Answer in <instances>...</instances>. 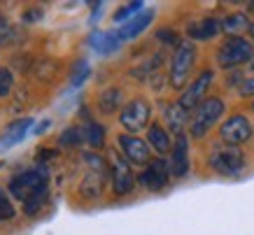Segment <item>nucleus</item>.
Listing matches in <instances>:
<instances>
[{"instance_id": "nucleus-1", "label": "nucleus", "mask_w": 254, "mask_h": 235, "mask_svg": "<svg viewBox=\"0 0 254 235\" xmlns=\"http://www.w3.org/2000/svg\"><path fill=\"white\" fill-rule=\"evenodd\" d=\"M49 186V173H47L45 168H31V170H23L21 175H16L12 177V182H9V193L16 198V200H31L35 198L38 193H45Z\"/></svg>"}, {"instance_id": "nucleus-2", "label": "nucleus", "mask_w": 254, "mask_h": 235, "mask_svg": "<svg viewBox=\"0 0 254 235\" xmlns=\"http://www.w3.org/2000/svg\"><path fill=\"white\" fill-rule=\"evenodd\" d=\"M208 163L219 175H238L245 168V154L240 152V147L219 142L212 147V152L208 156Z\"/></svg>"}, {"instance_id": "nucleus-3", "label": "nucleus", "mask_w": 254, "mask_h": 235, "mask_svg": "<svg viewBox=\"0 0 254 235\" xmlns=\"http://www.w3.org/2000/svg\"><path fill=\"white\" fill-rule=\"evenodd\" d=\"M222 114H224L222 98L203 100V103L196 107V112H193V117H191V123H189V133H191V137H196V140L205 137L208 135V130L222 119Z\"/></svg>"}, {"instance_id": "nucleus-4", "label": "nucleus", "mask_w": 254, "mask_h": 235, "mask_svg": "<svg viewBox=\"0 0 254 235\" xmlns=\"http://www.w3.org/2000/svg\"><path fill=\"white\" fill-rule=\"evenodd\" d=\"M254 56V47L243 38H226L217 49V65L224 70H233L247 63Z\"/></svg>"}, {"instance_id": "nucleus-5", "label": "nucleus", "mask_w": 254, "mask_h": 235, "mask_svg": "<svg viewBox=\"0 0 254 235\" xmlns=\"http://www.w3.org/2000/svg\"><path fill=\"white\" fill-rule=\"evenodd\" d=\"M193 63H196V47L191 42H180L170 61V86L173 89H185Z\"/></svg>"}, {"instance_id": "nucleus-6", "label": "nucleus", "mask_w": 254, "mask_h": 235, "mask_svg": "<svg viewBox=\"0 0 254 235\" xmlns=\"http://www.w3.org/2000/svg\"><path fill=\"white\" fill-rule=\"evenodd\" d=\"M149 117H152L149 103L142 98H135V100H131V103H126V107L122 110L119 121H122V126L128 130L131 135H135V133H140L142 128L149 126Z\"/></svg>"}, {"instance_id": "nucleus-7", "label": "nucleus", "mask_w": 254, "mask_h": 235, "mask_svg": "<svg viewBox=\"0 0 254 235\" xmlns=\"http://www.w3.org/2000/svg\"><path fill=\"white\" fill-rule=\"evenodd\" d=\"M110 177H112V191H115V196H126V193H131L133 186H135V177H133L131 163L124 159V156H119V154H112Z\"/></svg>"}, {"instance_id": "nucleus-8", "label": "nucleus", "mask_w": 254, "mask_h": 235, "mask_svg": "<svg viewBox=\"0 0 254 235\" xmlns=\"http://www.w3.org/2000/svg\"><path fill=\"white\" fill-rule=\"evenodd\" d=\"M219 137H222V142L238 147L252 137V123L245 114H233L219 126Z\"/></svg>"}, {"instance_id": "nucleus-9", "label": "nucleus", "mask_w": 254, "mask_h": 235, "mask_svg": "<svg viewBox=\"0 0 254 235\" xmlns=\"http://www.w3.org/2000/svg\"><path fill=\"white\" fill-rule=\"evenodd\" d=\"M210 84H212V70H203V72L189 84V89H185L182 98L177 100V103L182 105V110H187V112H189V110H196V107L203 103V96L208 93Z\"/></svg>"}, {"instance_id": "nucleus-10", "label": "nucleus", "mask_w": 254, "mask_h": 235, "mask_svg": "<svg viewBox=\"0 0 254 235\" xmlns=\"http://www.w3.org/2000/svg\"><path fill=\"white\" fill-rule=\"evenodd\" d=\"M117 140H119V147H122V152L128 163L149 166V144L145 140H140L138 135H131V133H124Z\"/></svg>"}, {"instance_id": "nucleus-11", "label": "nucleus", "mask_w": 254, "mask_h": 235, "mask_svg": "<svg viewBox=\"0 0 254 235\" xmlns=\"http://www.w3.org/2000/svg\"><path fill=\"white\" fill-rule=\"evenodd\" d=\"M170 179V166L163 159L149 161V166H145L142 175H140V182L142 186L149 191H161Z\"/></svg>"}, {"instance_id": "nucleus-12", "label": "nucleus", "mask_w": 254, "mask_h": 235, "mask_svg": "<svg viewBox=\"0 0 254 235\" xmlns=\"http://www.w3.org/2000/svg\"><path fill=\"white\" fill-rule=\"evenodd\" d=\"M170 173L173 177H185L189 173V137H175L173 152H170Z\"/></svg>"}, {"instance_id": "nucleus-13", "label": "nucleus", "mask_w": 254, "mask_h": 235, "mask_svg": "<svg viewBox=\"0 0 254 235\" xmlns=\"http://www.w3.org/2000/svg\"><path fill=\"white\" fill-rule=\"evenodd\" d=\"M187 33H189V38L205 42V40H212L222 33V21H217L212 16H205V19H198V21L189 23Z\"/></svg>"}, {"instance_id": "nucleus-14", "label": "nucleus", "mask_w": 254, "mask_h": 235, "mask_svg": "<svg viewBox=\"0 0 254 235\" xmlns=\"http://www.w3.org/2000/svg\"><path fill=\"white\" fill-rule=\"evenodd\" d=\"M152 21H154V9H142L140 14L133 16L131 21L124 23L117 33H119V38H122V40H133V38H138L140 33L145 31Z\"/></svg>"}, {"instance_id": "nucleus-15", "label": "nucleus", "mask_w": 254, "mask_h": 235, "mask_svg": "<svg viewBox=\"0 0 254 235\" xmlns=\"http://www.w3.org/2000/svg\"><path fill=\"white\" fill-rule=\"evenodd\" d=\"M31 126H33V119H28V117L12 121L7 128H5L2 137H0V149H9V147L19 144L23 137H26V133H28V128H31Z\"/></svg>"}, {"instance_id": "nucleus-16", "label": "nucleus", "mask_w": 254, "mask_h": 235, "mask_svg": "<svg viewBox=\"0 0 254 235\" xmlns=\"http://www.w3.org/2000/svg\"><path fill=\"white\" fill-rule=\"evenodd\" d=\"M124 40L119 38V33H105V31H93L89 35V45L98 54H112L122 47Z\"/></svg>"}, {"instance_id": "nucleus-17", "label": "nucleus", "mask_w": 254, "mask_h": 235, "mask_svg": "<svg viewBox=\"0 0 254 235\" xmlns=\"http://www.w3.org/2000/svg\"><path fill=\"white\" fill-rule=\"evenodd\" d=\"M147 144H149L156 154H168L170 149H173L170 135L159 126V123H152V126L147 128Z\"/></svg>"}, {"instance_id": "nucleus-18", "label": "nucleus", "mask_w": 254, "mask_h": 235, "mask_svg": "<svg viewBox=\"0 0 254 235\" xmlns=\"http://www.w3.org/2000/svg\"><path fill=\"white\" fill-rule=\"evenodd\" d=\"M250 19H247V14H243V12H236V14H229L226 19L222 21V31L229 33V38H240V33L250 31Z\"/></svg>"}, {"instance_id": "nucleus-19", "label": "nucleus", "mask_w": 254, "mask_h": 235, "mask_svg": "<svg viewBox=\"0 0 254 235\" xmlns=\"http://www.w3.org/2000/svg\"><path fill=\"white\" fill-rule=\"evenodd\" d=\"M166 121H168L170 130L180 137L182 135V128H185V121H187V110H182L180 103H170L166 107Z\"/></svg>"}, {"instance_id": "nucleus-20", "label": "nucleus", "mask_w": 254, "mask_h": 235, "mask_svg": "<svg viewBox=\"0 0 254 235\" xmlns=\"http://www.w3.org/2000/svg\"><path fill=\"white\" fill-rule=\"evenodd\" d=\"M103 179H105V173H98V170H89V175L82 182V193L89 198H98L100 191H103Z\"/></svg>"}, {"instance_id": "nucleus-21", "label": "nucleus", "mask_w": 254, "mask_h": 235, "mask_svg": "<svg viewBox=\"0 0 254 235\" xmlns=\"http://www.w3.org/2000/svg\"><path fill=\"white\" fill-rule=\"evenodd\" d=\"M119 105H122V91L115 89V86L108 89V91L98 98V110L103 114H115L117 110H119Z\"/></svg>"}, {"instance_id": "nucleus-22", "label": "nucleus", "mask_w": 254, "mask_h": 235, "mask_svg": "<svg viewBox=\"0 0 254 235\" xmlns=\"http://www.w3.org/2000/svg\"><path fill=\"white\" fill-rule=\"evenodd\" d=\"M84 142H89V147L93 149H100L105 144V128L96 121H89L84 126Z\"/></svg>"}, {"instance_id": "nucleus-23", "label": "nucleus", "mask_w": 254, "mask_h": 235, "mask_svg": "<svg viewBox=\"0 0 254 235\" xmlns=\"http://www.w3.org/2000/svg\"><path fill=\"white\" fill-rule=\"evenodd\" d=\"M59 142H61L63 147H77V144L84 142V130L77 128V126H70V128H65L61 133Z\"/></svg>"}, {"instance_id": "nucleus-24", "label": "nucleus", "mask_w": 254, "mask_h": 235, "mask_svg": "<svg viewBox=\"0 0 254 235\" xmlns=\"http://www.w3.org/2000/svg\"><path fill=\"white\" fill-rule=\"evenodd\" d=\"M16 38V28L9 23L7 16H2L0 14V47H7L12 45Z\"/></svg>"}, {"instance_id": "nucleus-25", "label": "nucleus", "mask_w": 254, "mask_h": 235, "mask_svg": "<svg viewBox=\"0 0 254 235\" xmlns=\"http://www.w3.org/2000/svg\"><path fill=\"white\" fill-rule=\"evenodd\" d=\"M47 200H49V191L38 193L35 198H31V200H26V203H23V212L28 214V217H35V214H40V210L45 207Z\"/></svg>"}, {"instance_id": "nucleus-26", "label": "nucleus", "mask_w": 254, "mask_h": 235, "mask_svg": "<svg viewBox=\"0 0 254 235\" xmlns=\"http://www.w3.org/2000/svg\"><path fill=\"white\" fill-rule=\"evenodd\" d=\"M16 217V210L14 205H12V200H9L7 191L0 186V221H9Z\"/></svg>"}, {"instance_id": "nucleus-27", "label": "nucleus", "mask_w": 254, "mask_h": 235, "mask_svg": "<svg viewBox=\"0 0 254 235\" xmlns=\"http://www.w3.org/2000/svg\"><path fill=\"white\" fill-rule=\"evenodd\" d=\"M89 63L86 61H79L75 68H72V75H70V86H82L86 82V77H89Z\"/></svg>"}, {"instance_id": "nucleus-28", "label": "nucleus", "mask_w": 254, "mask_h": 235, "mask_svg": "<svg viewBox=\"0 0 254 235\" xmlns=\"http://www.w3.org/2000/svg\"><path fill=\"white\" fill-rule=\"evenodd\" d=\"M14 86V77L7 68H0V98H7L9 91Z\"/></svg>"}, {"instance_id": "nucleus-29", "label": "nucleus", "mask_w": 254, "mask_h": 235, "mask_svg": "<svg viewBox=\"0 0 254 235\" xmlns=\"http://www.w3.org/2000/svg\"><path fill=\"white\" fill-rule=\"evenodd\" d=\"M142 12V2H128V5H124L119 12H115V21L119 23V21H124V19H128V16H135V14H140Z\"/></svg>"}, {"instance_id": "nucleus-30", "label": "nucleus", "mask_w": 254, "mask_h": 235, "mask_svg": "<svg viewBox=\"0 0 254 235\" xmlns=\"http://www.w3.org/2000/svg\"><path fill=\"white\" fill-rule=\"evenodd\" d=\"M240 96H245V98L254 96V77H247L240 82Z\"/></svg>"}, {"instance_id": "nucleus-31", "label": "nucleus", "mask_w": 254, "mask_h": 235, "mask_svg": "<svg viewBox=\"0 0 254 235\" xmlns=\"http://www.w3.org/2000/svg\"><path fill=\"white\" fill-rule=\"evenodd\" d=\"M42 16H45V12H42L40 7H31V12L23 14V21H40Z\"/></svg>"}, {"instance_id": "nucleus-32", "label": "nucleus", "mask_w": 254, "mask_h": 235, "mask_svg": "<svg viewBox=\"0 0 254 235\" xmlns=\"http://www.w3.org/2000/svg\"><path fill=\"white\" fill-rule=\"evenodd\" d=\"M56 156V149H38V161H49V159H54Z\"/></svg>"}, {"instance_id": "nucleus-33", "label": "nucleus", "mask_w": 254, "mask_h": 235, "mask_svg": "<svg viewBox=\"0 0 254 235\" xmlns=\"http://www.w3.org/2000/svg\"><path fill=\"white\" fill-rule=\"evenodd\" d=\"M159 38H161V40H166V42H173V45H175V42H177V35H175V33H173V31H161V33H159Z\"/></svg>"}, {"instance_id": "nucleus-34", "label": "nucleus", "mask_w": 254, "mask_h": 235, "mask_svg": "<svg viewBox=\"0 0 254 235\" xmlns=\"http://www.w3.org/2000/svg\"><path fill=\"white\" fill-rule=\"evenodd\" d=\"M250 35H252V38H254V23H252V26H250Z\"/></svg>"}, {"instance_id": "nucleus-35", "label": "nucleus", "mask_w": 254, "mask_h": 235, "mask_svg": "<svg viewBox=\"0 0 254 235\" xmlns=\"http://www.w3.org/2000/svg\"><path fill=\"white\" fill-rule=\"evenodd\" d=\"M247 7H250V12H254V2H250V5H247Z\"/></svg>"}, {"instance_id": "nucleus-36", "label": "nucleus", "mask_w": 254, "mask_h": 235, "mask_svg": "<svg viewBox=\"0 0 254 235\" xmlns=\"http://www.w3.org/2000/svg\"><path fill=\"white\" fill-rule=\"evenodd\" d=\"M252 110H254V103H252Z\"/></svg>"}]
</instances>
